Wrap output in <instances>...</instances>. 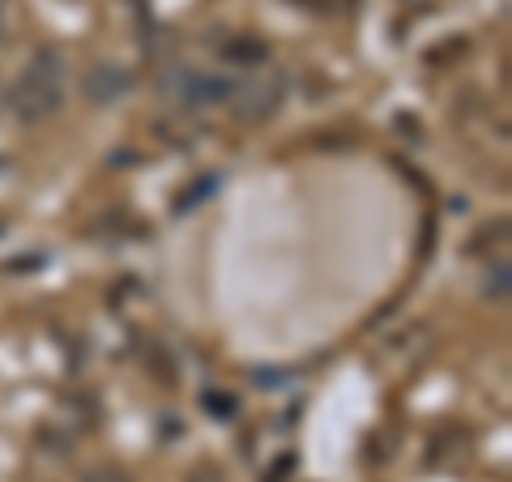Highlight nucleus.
I'll return each mask as SVG.
<instances>
[{"mask_svg": "<svg viewBox=\"0 0 512 482\" xmlns=\"http://www.w3.org/2000/svg\"><path fill=\"white\" fill-rule=\"evenodd\" d=\"M82 90H86V99H90V103H99V107L120 103L124 94L133 90V73L120 69V64H94V69L86 73Z\"/></svg>", "mask_w": 512, "mask_h": 482, "instance_id": "3", "label": "nucleus"}, {"mask_svg": "<svg viewBox=\"0 0 512 482\" xmlns=\"http://www.w3.org/2000/svg\"><path fill=\"white\" fill-rule=\"evenodd\" d=\"M60 82H64V60L60 52H39L26 64L18 90H13V107L22 120H47L60 107Z\"/></svg>", "mask_w": 512, "mask_h": 482, "instance_id": "1", "label": "nucleus"}, {"mask_svg": "<svg viewBox=\"0 0 512 482\" xmlns=\"http://www.w3.org/2000/svg\"><path fill=\"white\" fill-rule=\"evenodd\" d=\"M282 94H286V73L252 69L244 82L231 86V111H235V120H244V124L269 120L282 107Z\"/></svg>", "mask_w": 512, "mask_h": 482, "instance_id": "2", "label": "nucleus"}, {"mask_svg": "<svg viewBox=\"0 0 512 482\" xmlns=\"http://www.w3.org/2000/svg\"><path fill=\"white\" fill-rule=\"evenodd\" d=\"M5 26H9V5L0 0V30H5Z\"/></svg>", "mask_w": 512, "mask_h": 482, "instance_id": "4", "label": "nucleus"}]
</instances>
